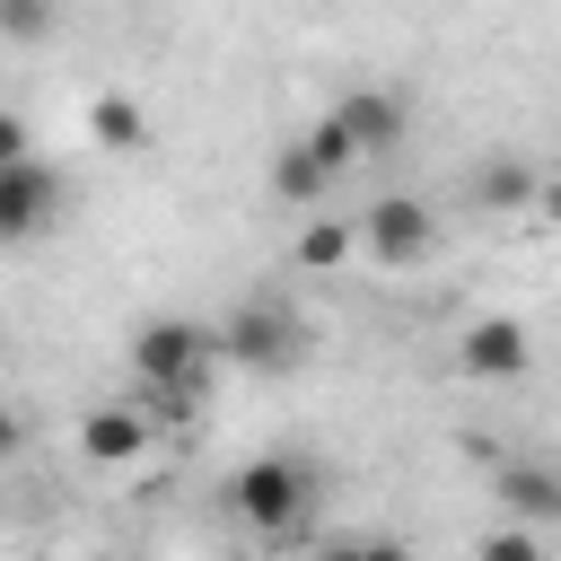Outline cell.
Segmentation results:
<instances>
[{"mask_svg":"<svg viewBox=\"0 0 561 561\" xmlns=\"http://www.w3.org/2000/svg\"><path fill=\"white\" fill-rule=\"evenodd\" d=\"M210 324H193V316H158V324H140L131 333V368H140V386H167V394H193L202 377H210Z\"/></svg>","mask_w":561,"mask_h":561,"instance_id":"cell-1","label":"cell"},{"mask_svg":"<svg viewBox=\"0 0 561 561\" xmlns=\"http://www.w3.org/2000/svg\"><path fill=\"white\" fill-rule=\"evenodd\" d=\"M228 500H237V517H245V526L289 535V526L307 517V500H316V473H307L298 456H254V465H237Z\"/></svg>","mask_w":561,"mask_h":561,"instance_id":"cell-2","label":"cell"},{"mask_svg":"<svg viewBox=\"0 0 561 561\" xmlns=\"http://www.w3.org/2000/svg\"><path fill=\"white\" fill-rule=\"evenodd\" d=\"M210 351L237 359V368H289V359L307 351V324H298V307H280V298H245V307L210 333Z\"/></svg>","mask_w":561,"mask_h":561,"instance_id":"cell-3","label":"cell"},{"mask_svg":"<svg viewBox=\"0 0 561 561\" xmlns=\"http://www.w3.org/2000/svg\"><path fill=\"white\" fill-rule=\"evenodd\" d=\"M351 237H359L377 263H421V254L438 245V219H430L412 193H386V202H368V210L351 219Z\"/></svg>","mask_w":561,"mask_h":561,"instance_id":"cell-4","label":"cell"},{"mask_svg":"<svg viewBox=\"0 0 561 561\" xmlns=\"http://www.w3.org/2000/svg\"><path fill=\"white\" fill-rule=\"evenodd\" d=\"M61 219V175L35 167V158H9L0 167V245H26Z\"/></svg>","mask_w":561,"mask_h":561,"instance_id":"cell-5","label":"cell"},{"mask_svg":"<svg viewBox=\"0 0 561 561\" xmlns=\"http://www.w3.org/2000/svg\"><path fill=\"white\" fill-rule=\"evenodd\" d=\"M324 131H333L351 158H377V149L403 140V96H394V88H351V96H333Z\"/></svg>","mask_w":561,"mask_h":561,"instance_id":"cell-6","label":"cell"},{"mask_svg":"<svg viewBox=\"0 0 561 561\" xmlns=\"http://www.w3.org/2000/svg\"><path fill=\"white\" fill-rule=\"evenodd\" d=\"M149 430H158V421H149L140 403H96V412L79 421V447H88L96 465H140V456H149Z\"/></svg>","mask_w":561,"mask_h":561,"instance_id":"cell-7","label":"cell"},{"mask_svg":"<svg viewBox=\"0 0 561 561\" xmlns=\"http://www.w3.org/2000/svg\"><path fill=\"white\" fill-rule=\"evenodd\" d=\"M491 500H500L508 517H526V526H552V517H561V473H552V465H500V473H491Z\"/></svg>","mask_w":561,"mask_h":561,"instance_id":"cell-8","label":"cell"},{"mask_svg":"<svg viewBox=\"0 0 561 561\" xmlns=\"http://www.w3.org/2000/svg\"><path fill=\"white\" fill-rule=\"evenodd\" d=\"M456 351H465L473 377H517V368H526V324H517V316H482V324H465Z\"/></svg>","mask_w":561,"mask_h":561,"instance_id":"cell-9","label":"cell"},{"mask_svg":"<svg viewBox=\"0 0 561 561\" xmlns=\"http://www.w3.org/2000/svg\"><path fill=\"white\" fill-rule=\"evenodd\" d=\"M272 193H280V202H324V193H333V167H324L307 140H280V158H272Z\"/></svg>","mask_w":561,"mask_h":561,"instance_id":"cell-10","label":"cell"},{"mask_svg":"<svg viewBox=\"0 0 561 561\" xmlns=\"http://www.w3.org/2000/svg\"><path fill=\"white\" fill-rule=\"evenodd\" d=\"M473 193H482V202H491V210H526V202H535V193H543V175H535V167H526V158H491V167H482V175H473Z\"/></svg>","mask_w":561,"mask_h":561,"instance_id":"cell-11","label":"cell"},{"mask_svg":"<svg viewBox=\"0 0 561 561\" xmlns=\"http://www.w3.org/2000/svg\"><path fill=\"white\" fill-rule=\"evenodd\" d=\"M351 245H359V237H351V210H324V219H307V228H298V263H307V272L351 263Z\"/></svg>","mask_w":561,"mask_h":561,"instance_id":"cell-12","label":"cell"},{"mask_svg":"<svg viewBox=\"0 0 561 561\" xmlns=\"http://www.w3.org/2000/svg\"><path fill=\"white\" fill-rule=\"evenodd\" d=\"M88 131H96L105 149H140V140H149V123H140L131 96H96V105H88Z\"/></svg>","mask_w":561,"mask_h":561,"instance_id":"cell-13","label":"cell"},{"mask_svg":"<svg viewBox=\"0 0 561 561\" xmlns=\"http://www.w3.org/2000/svg\"><path fill=\"white\" fill-rule=\"evenodd\" d=\"M0 35L44 44V35H53V0H0Z\"/></svg>","mask_w":561,"mask_h":561,"instance_id":"cell-14","label":"cell"},{"mask_svg":"<svg viewBox=\"0 0 561 561\" xmlns=\"http://www.w3.org/2000/svg\"><path fill=\"white\" fill-rule=\"evenodd\" d=\"M482 561H543V526H500V535H482Z\"/></svg>","mask_w":561,"mask_h":561,"instance_id":"cell-15","label":"cell"},{"mask_svg":"<svg viewBox=\"0 0 561 561\" xmlns=\"http://www.w3.org/2000/svg\"><path fill=\"white\" fill-rule=\"evenodd\" d=\"M324 561H412L403 543H386V535H368V543H333Z\"/></svg>","mask_w":561,"mask_h":561,"instance_id":"cell-16","label":"cell"},{"mask_svg":"<svg viewBox=\"0 0 561 561\" xmlns=\"http://www.w3.org/2000/svg\"><path fill=\"white\" fill-rule=\"evenodd\" d=\"M9 158H26V123H18V114H0V167H9Z\"/></svg>","mask_w":561,"mask_h":561,"instance_id":"cell-17","label":"cell"},{"mask_svg":"<svg viewBox=\"0 0 561 561\" xmlns=\"http://www.w3.org/2000/svg\"><path fill=\"white\" fill-rule=\"evenodd\" d=\"M18 447H26V430H18V412H9V403H0V465H9V456H18Z\"/></svg>","mask_w":561,"mask_h":561,"instance_id":"cell-18","label":"cell"}]
</instances>
